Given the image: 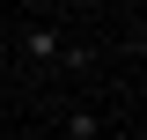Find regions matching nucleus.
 <instances>
[{
    "mask_svg": "<svg viewBox=\"0 0 147 140\" xmlns=\"http://www.w3.org/2000/svg\"><path fill=\"white\" fill-rule=\"evenodd\" d=\"M66 140H103V118H96V111H74V118H66Z\"/></svg>",
    "mask_w": 147,
    "mask_h": 140,
    "instance_id": "obj_2",
    "label": "nucleus"
},
{
    "mask_svg": "<svg viewBox=\"0 0 147 140\" xmlns=\"http://www.w3.org/2000/svg\"><path fill=\"white\" fill-rule=\"evenodd\" d=\"M59 52H66V37H59V30H44V22H37V30H22V59H37V67H59Z\"/></svg>",
    "mask_w": 147,
    "mask_h": 140,
    "instance_id": "obj_1",
    "label": "nucleus"
}]
</instances>
